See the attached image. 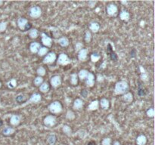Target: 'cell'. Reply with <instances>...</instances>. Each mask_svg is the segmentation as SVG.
<instances>
[{
  "label": "cell",
  "instance_id": "obj_24",
  "mask_svg": "<svg viewBox=\"0 0 155 145\" xmlns=\"http://www.w3.org/2000/svg\"><path fill=\"white\" fill-rule=\"evenodd\" d=\"M133 95L132 93L128 91L127 93L124 94L122 97V99H123V101H125L126 103H131L133 101Z\"/></svg>",
  "mask_w": 155,
  "mask_h": 145
},
{
  "label": "cell",
  "instance_id": "obj_36",
  "mask_svg": "<svg viewBox=\"0 0 155 145\" xmlns=\"http://www.w3.org/2000/svg\"><path fill=\"white\" fill-rule=\"evenodd\" d=\"M138 95L140 97H143L144 95H145V90L141 83H139V86H138Z\"/></svg>",
  "mask_w": 155,
  "mask_h": 145
},
{
  "label": "cell",
  "instance_id": "obj_20",
  "mask_svg": "<svg viewBox=\"0 0 155 145\" xmlns=\"http://www.w3.org/2000/svg\"><path fill=\"white\" fill-rule=\"evenodd\" d=\"M99 108V100H92L90 104H88V110L90 111H95L97 110Z\"/></svg>",
  "mask_w": 155,
  "mask_h": 145
},
{
  "label": "cell",
  "instance_id": "obj_45",
  "mask_svg": "<svg viewBox=\"0 0 155 145\" xmlns=\"http://www.w3.org/2000/svg\"><path fill=\"white\" fill-rule=\"evenodd\" d=\"M101 145H111V139L110 138H105L101 141Z\"/></svg>",
  "mask_w": 155,
  "mask_h": 145
},
{
  "label": "cell",
  "instance_id": "obj_16",
  "mask_svg": "<svg viewBox=\"0 0 155 145\" xmlns=\"http://www.w3.org/2000/svg\"><path fill=\"white\" fill-rule=\"evenodd\" d=\"M84 105V102L83 100L80 98H76V100L74 101V105H73V108L76 110H79L83 108Z\"/></svg>",
  "mask_w": 155,
  "mask_h": 145
},
{
  "label": "cell",
  "instance_id": "obj_54",
  "mask_svg": "<svg viewBox=\"0 0 155 145\" xmlns=\"http://www.w3.org/2000/svg\"><path fill=\"white\" fill-rule=\"evenodd\" d=\"M92 142H90V143L88 144V145H92Z\"/></svg>",
  "mask_w": 155,
  "mask_h": 145
},
{
  "label": "cell",
  "instance_id": "obj_48",
  "mask_svg": "<svg viewBox=\"0 0 155 145\" xmlns=\"http://www.w3.org/2000/svg\"><path fill=\"white\" fill-rule=\"evenodd\" d=\"M81 95L83 97H84V98H86L87 95H88V91L87 90H83L81 91Z\"/></svg>",
  "mask_w": 155,
  "mask_h": 145
},
{
  "label": "cell",
  "instance_id": "obj_1",
  "mask_svg": "<svg viewBox=\"0 0 155 145\" xmlns=\"http://www.w3.org/2000/svg\"><path fill=\"white\" fill-rule=\"evenodd\" d=\"M129 89H130L129 83L125 80H121L116 83L114 87V93L117 95H123L128 92Z\"/></svg>",
  "mask_w": 155,
  "mask_h": 145
},
{
  "label": "cell",
  "instance_id": "obj_32",
  "mask_svg": "<svg viewBox=\"0 0 155 145\" xmlns=\"http://www.w3.org/2000/svg\"><path fill=\"white\" fill-rule=\"evenodd\" d=\"M49 53V48H46L45 46H41L40 48L39 49L37 54L40 57H43V56H45L47 54Z\"/></svg>",
  "mask_w": 155,
  "mask_h": 145
},
{
  "label": "cell",
  "instance_id": "obj_12",
  "mask_svg": "<svg viewBox=\"0 0 155 145\" xmlns=\"http://www.w3.org/2000/svg\"><path fill=\"white\" fill-rule=\"evenodd\" d=\"M86 80V85L88 88H92L95 85V76L92 73H88V76H87Z\"/></svg>",
  "mask_w": 155,
  "mask_h": 145
},
{
  "label": "cell",
  "instance_id": "obj_40",
  "mask_svg": "<svg viewBox=\"0 0 155 145\" xmlns=\"http://www.w3.org/2000/svg\"><path fill=\"white\" fill-rule=\"evenodd\" d=\"M8 23L6 21H0V33H3L6 30Z\"/></svg>",
  "mask_w": 155,
  "mask_h": 145
},
{
  "label": "cell",
  "instance_id": "obj_49",
  "mask_svg": "<svg viewBox=\"0 0 155 145\" xmlns=\"http://www.w3.org/2000/svg\"><path fill=\"white\" fill-rule=\"evenodd\" d=\"M105 65H106V63L104 62V63H103V64H102L100 65V69H104V68H105Z\"/></svg>",
  "mask_w": 155,
  "mask_h": 145
},
{
  "label": "cell",
  "instance_id": "obj_39",
  "mask_svg": "<svg viewBox=\"0 0 155 145\" xmlns=\"http://www.w3.org/2000/svg\"><path fill=\"white\" fill-rule=\"evenodd\" d=\"M90 58H91L92 62L96 63L99 61L100 58H101V56H100L98 54H97V53H93V54H91Z\"/></svg>",
  "mask_w": 155,
  "mask_h": 145
},
{
  "label": "cell",
  "instance_id": "obj_37",
  "mask_svg": "<svg viewBox=\"0 0 155 145\" xmlns=\"http://www.w3.org/2000/svg\"><path fill=\"white\" fill-rule=\"evenodd\" d=\"M92 33L89 30H86L85 33V37H84V40H85V42L87 43H89L91 41H92Z\"/></svg>",
  "mask_w": 155,
  "mask_h": 145
},
{
  "label": "cell",
  "instance_id": "obj_15",
  "mask_svg": "<svg viewBox=\"0 0 155 145\" xmlns=\"http://www.w3.org/2000/svg\"><path fill=\"white\" fill-rule=\"evenodd\" d=\"M40 47H41L40 43L37 42H31L30 45V50L33 54H37Z\"/></svg>",
  "mask_w": 155,
  "mask_h": 145
},
{
  "label": "cell",
  "instance_id": "obj_17",
  "mask_svg": "<svg viewBox=\"0 0 155 145\" xmlns=\"http://www.w3.org/2000/svg\"><path fill=\"white\" fill-rule=\"evenodd\" d=\"M120 20L123 21L125 22H127L130 21V14L129 11H127L125 9H123L120 13Z\"/></svg>",
  "mask_w": 155,
  "mask_h": 145
},
{
  "label": "cell",
  "instance_id": "obj_42",
  "mask_svg": "<svg viewBox=\"0 0 155 145\" xmlns=\"http://www.w3.org/2000/svg\"><path fill=\"white\" fill-rule=\"evenodd\" d=\"M26 100H27V98L23 95H19L16 98V101L18 103H23Z\"/></svg>",
  "mask_w": 155,
  "mask_h": 145
},
{
  "label": "cell",
  "instance_id": "obj_18",
  "mask_svg": "<svg viewBox=\"0 0 155 145\" xmlns=\"http://www.w3.org/2000/svg\"><path fill=\"white\" fill-rule=\"evenodd\" d=\"M139 70H140V78L141 79L142 81H144V82H147V81H148V78H149V76H148V73H147V71L145 70V69L142 66H139Z\"/></svg>",
  "mask_w": 155,
  "mask_h": 145
},
{
  "label": "cell",
  "instance_id": "obj_28",
  "mask_svg": "<svg viewBox=\"0 0 155 145\" xmlns=\"http://www.w3.org/2000/svg\"><path fill=\"white\" fill-rule=\"evenodd\" d=\"M40 90L42 93H47V92H49V90H50V85L49 84V83H47V82H44V83L40 86Z\"/></svg>",
  "mask_w": 155,
  "mask_h": 145
},
{
  "label": "cell",
  "instance_id": "obj_38",
  "mask_svg": "<svg viewBox=\"0 0 155 145\" xmlns=\"http://www.w3.org/2000/svg\"><path fill=\"white\" fill-rule=\"evenodd\" d=\"M7 86L9 88H14L17 86V80L15 79H11L7 83Z\"/></svg>",
  "mask_w": 155,
  "mask_h": 145
},
{
  "label": "cell",
  "instance_id": "obj_30",
  "mask_svg": "<svg viewBox=\"0 0 155 145\" xmlns=\"http://www.w3.org/2000/svg\"><path fill=\"white\" fill-rule=\"evenodd\" d=\"M62 131H63V132L67 136L70 137L72 135V133H73L72 129H71V128H70L68 125H63V127H62Z\"/></svg>",
  "mask_w": 155,
  "mask_h": 145
},
{
  "label": "cell",
  "instance_id": "obj_47",
  "mask_svg": "<svg viewBox=\"0 0 155 145\" xmlns=\"http://www.w3.org/2000/svg\"><path fill=\"white\" fill-rule=\"evenodd\" d=\"M104 80H105V78L101 74H98L97 76V81L98 83H102V82H104Z\"/></svg>",
  "mask_w": 155,
  "mask_h": 145
},
{
  "label": "cell",
  "instance_id": "obj_33",
  "mask_svg": "<svg viewBox=\"0 0 155 145\" xmlns=\"http://www.w3.org/2000/svg\"><path fill=\"white\" fill-rule=\"evenodd\" d=\"M36 74H37L38 76L42 77L44 76H45V74H46V70L44 68L43 66H40V67H38L37 70H36Z\"/></svg>",
  "mask_w": 155,
  "mask_h": 145
},
{
  "label": "cell",
  "instance_id": "obj_2",
  "mask_svg": "<svg viewBox=\"0 0 155 145\" xmlns=\"http://www.w3.org/2000/svg\"><path fill=\"white\" fill-rule=\"evenodd\" d=\"M48 109L52 114H59L63 110V106L60 101L54 100L49 104Z\"/></svg>",
  "mask_w": 155,
  "mask_h": 145
},
{
  "label": "cell",
  "instance_id": "obj_21",
  "mask_svg": "<svg viewBox=\"0 0 155 145\" xmlns=\"http://www.w3.org/2000/svg\"><path fill=\"white\" fill-rule=\"evenodd\" d=\"M15 132V129L13 127H10V126H7L5 127L2 130V134L5 136H11Z\"/></svg>",
  "mask_w": 155,
  "mask_h": 145
},
{
  "label": "cell",
  "instance_id": "obj_52",
  "mask_svg": "<svg viewBox=\"0 0 155 145\" xmlns=\"http://www.w3.org/2000/svg\"><path fill=\"white\" fill-rule=\"evenodd\" d=\"M2 125H3V122L2 120H0V127H2Z\"/></svg>",
  "mask_w": 155,
  "mask_h": 145
},
{
  "label": "cell",
  "instance_id": "obj_10",
  "mask_svg": "<svg viewBox=\"0 0 155 145\" xmlns=\"http://www.w3.org/2000/svg\"><path fill=\"white\" fill-rule=\"evenodd\" d=\"M42 100V95L39 93H34L33 94L30 96V99L27 101L24 105L29 104H38Z\"/></svg>",
  "mask_w": 155,
  "mask_h": 145
},
{
  "label": "cell",
  "instance_id": "obj_22",
  "mask_svg": "<svg viewBox=\"0 0 155 145\" xmlns=\"http://www.w3.org/2000/svg\"><path fill=\"white\" fill-rule=\"evenodd\" d=\"M99 105L103 110H108L110 108V101L108 99L103 98L99 100Z\"/></svg>",
  "mask_w": 155,
  "mask_h": 145
},
{
  "label": "cell",
  "instance_id": "obj_43",
  "mask_svg": "<svg viewBox=\"0 0 155 145\" xmlns=\"http://www.w3.org/2000/svg\"><path fill=\"white\" fill-rule=\"evenodd\" d=\"M77 134L79 138L83 139V138H86V136L87 135V132L86 130H84V129H80V130L77 132Z\"/></svg>",
  "mask_w": 155,
  "mask_h": 145
},
{
  "label": "cell",
  "instance_id": "obj_46",
  "mask_svg": "<svg viewBox=\"0 0 155 145\" xmlns=\"http://www.w3.org/2000/svg\"><path fill=\"white\" fill-rule=\"evenodd\" d=\"M97 2L96 1H88V7L91 8H93L94 7H96Z\"/></svg>",
  "mask_w": 155,
  "mask_h": 145
},
{
  "label": "cell",
  "instance_id": "obj_50",
  "mask_svg": "<svg viewBox=\"0 0 155 145\" xmlns=\"http://www.w3.org/2000/svg\"><path fill=\"white\" fill-rule=\"evenodd\" d=\"M113 145H121V144H120V143L119 141H116L114 142Z\"/></svg>",
  "mask_w": 155,
  "mask_h": 145
},
{
  "label": "cell",
  "instance_id": "obj_6",
  "mask_svg": "<svg viewBox=\"0 0 155 145\" xmlns=\"http://www.w3.org/2000/svg\"><path fill=\"white\" fill-rule=\"evenodd\" d=\"M56 60H57V55H56V54L54 52H49V53L44 57L42 62H43L45 64H53Z\"/></svg>",
  "mask_w": 155,
  "mask_h": 145
},
{
  "label": "cell",
  "instance_id": "obj_25",
  "mask_svg": "<svg viewBox=\"0 0 155 145\" xmlns=\"http://www.w3.org/2000/svg\"><path fill=\"white\" fill-rule=\"evenodd\" d=\"M58 43L62 47H67L70 44L68 38L63 36V37H60L58 40Z\"/></svg>",
  "mask_w": 155,
  "mask_h": 145
},
{
  "label": "cell",
  "instance_id": "obj_3",
  "mask_svg": "<svg viewBox=\"0 0 155 145\" xmlns=\"http://www.w3.org/2000/svg\"><path fill=\"white\" fill-rule=\"evenodd\" d=\"M70 63H71V59L65 53L60 54L58 59H57V64L61 66H67V65L70 64Z\"/></svg>",
  "mask_w": 155,
  "mask_h": 145
},
{
  "label": "cell",
  "instance_id": "obj_13",
  "mask_svg": "<svg viewBox=\"0 0 155 145\" xmlns=\"http://www.w3.org/2000/svg\"><path fill=\"white\" fill-rule=\"evenodd\" d=\"M21 121V118L19 115L13 114L11 116L10 118V124L13 126H18L20 125Z\"/></svg>",
  "mask_w": 155,
  "mask_h": 145
},
{
  "label": "cell",
  "instance_id": "obj_7",
  "mask_svg": "<svg viewBox=\"0 0 155 145\" xmlns=\"http://www.w3.org/2000/svg\"><path fill=\"white\" fill-rule=\"evenodd\" d=\"M41 42L43 44V45L46 48H50L52 45V39L46 35L45 33H41Z\"/></svg>",
  "mask_w": 155,
  "mask_h": 145
},
{
  "label": "cell",
  "instance_id": "obj_8",
  "mask_svg": "<svg viewBox=\"0 0 155 145\" xmlns=\"http://www.w3.org/2000/svg\"><path fill=\"white\" fill-rule=\"evenodd\" d=\"M106 11L107 14H108L109 16L114 17L115 16L116 14H117V12H118V8H117V6H116L115 4L110 3L107 6Z\"/></svg>",
  "mask_w": 155,
  "mask_h": 145
},
{
  "label": "cell",
  "instance_id": "obj_55",
  "mask_svg": "<svg viewBox=\"0 0 155 145\" xmlns=\"http://www.w3.org/2000/svg\"><path fill=\"white\" fill-rule=\"evenodd\" d=\"M1 87H2V83H0V88H1Z\"/></svg>",
  "mask_w": 155,
  "mask_h": 145
},
{
  "label": "cell",
  "instance_id": "obj_31",
  "mask_svg": "<svg viewBox=\"0 0 155 145\" xmlns=\"http://www.w3.org/2000/svg\"><path fill=\"white\" fill-rule=\"evenodd\" d=\"M57 141V137L54 134H49L47 138V142L49 145H54Z\"/></svg>",
  "mask_w": 155,
  "mask_h": 145
},
{
  "label": "cell",
  "instance_id": "obj_14",
  "mask_svg": "<svg viewBox=\"0 0 155 145\" xmlns=\"http://www.w3.org/2000/svg\"><path fill=\"white\" fill-rule=\"evenodd\" d=\"M28 23H29L28 20L24 18H19L17 21V24H18V27L23 31L25 30V27Z\"/></svg>",
  "mask_w": 155,
  "mask_h": 145
},
{
  "label": "cell",
  "instance_id": "obj_29",
  "mask_svg": "<svg viewBox=\"0 0 155 145\" xmlns=\"http://www.w3.org/2000/svg\"><path fill=\"white\" fill-rule=\"evenodd\" d=\"M29 36L32 40H36L39 36V31L37 29H30L29 30Z\"/></svg>",
  "mask_w": 155,
  "mask_h": 145
},
{
  "label": "cell",
  "instance_id": "obj_4",
  "mask_svg": "<svg viewBox=\"0 0 155 145\" xmlns=\"http://www.w3.org/2000/svg\"><path fill=\"white\" fill-rule=\"evenodd\" d=\"M42 8L37 6H33L30 8L29 11V15L30 18H33V19H37V18H40L42 15Z\"/></svg>",
  "mask_w": 155,
  "mask_h": 145
},
{
  "label": "cell",
  "instance_id": "obj_34",
  "mask_svg": "<svg viewBox=\"0 0 155 145\" xmlns=\"http://www.w3.org/2000/svg\"><path fill=\"white\" fill-rule=\"evenodd\" d=\"M43 83H44L43 78L41 76H38L35 78L34 81H33V83H34V85L36 86H40Z\"/></svg>",
  "mask_w": 155,
  "mask_h": 145
},
{
  "label": "cell",
  "instance_id": "obj_51",
  "mask_svg": "<svg viewBox=\"0 0 155 145\" xmlns=\"http://www.w3.org/2000/svg\"><path fill=\"white\" fill-rule=\"evenodd\" d=\"M121 3L123 4V5H127V4H128V2H127V1H122Z\"/></svg>",
  "mask_w": 155,
  "mask_h": 145
},
{
  "label": "cell",
  "instance_id": "obj_11",
  "mask_svg": "<svg viewBox=\"0 0 155 145\" xmlns=\"http://www.w3.org/2000/svg\"><path fill=\"white\" fill-rule=\"evenodd\" d=\"M77 57L79 61H81V62L86 61L87 59V57H88V50H87L86 48H83V49H81L79 52H78Z\"/></svg>",
  "mask_w": 155,
  "mask_h": 145
},
{
  "label": "cell",
  "instance_id": "obj_5",
  "mask_svg": "<svg viewBox=\"0 0 155 145\" xmlns=\"http://www.w3.org/2000/svg\"><path fill=\"white\" fill-rule=\"evenodd\" d=\"M43 123L47 127H54L57 124V119L53 115H49L44 118Z\"/></svg>",
  "mask_w": 155,
  "mask_h": 145
},
{
  "label": "cell",
  "instance_id": "obj_35",
  "mask_svg": "<svg viewBox=\"0 0 155 145\" xmlns=\"http://www.w3.org/2000/svg\"><path fill=\"white\" fill-rule=\"evenodd\" d=\"M66 118H67V120H70V121H71V120H75L76 116H75V113H74V111L70 110H67V113H66Z\"/></svg>",
  "mask_w": 155,
  "mask_h": 145
},
{
  "label": "cell",
  "instance_id": "obj_26",
  "mask_svg": "<svg viewBox=\"0 0 155 145\" xmlns=\"http://www.w3.org/2000/svg\"><path fill=\"white\" fill-rule=\"evenodd\" d=\"M79 82V78H78L77 74L74 73V74H70V83L72 86H76Z\"/></svg>",
  "mask_w": 155,
  "mask_h": 145
},
{
  "label": "cell",
  "instance_id": "obj_41",
  "mask_svg": "<svg viewBox=\"0 0 155 145\" xmlns=\"http://www.w3.org/2000/svg\"><path fill=\"white\" fill-rule=\"evenodd\" d=\"M146 114L149 118H154L155 115V111L154 108H151L146 111Z\"/></svg>",
  "mask_w": 155,
  "mask_h": 145
},
{
  "label": "cell",
  "instance_id": "obj_9",
  "mask_svg": "<svg viewBox=\"0 0 155 145\" xmlns=\"http://www.w3.org/2000/svg\"><path fill=\"white\" fill-rule=\"evenodd\" d=\"M62 83V79L61 76L59 75H54L50 79V84L52 86L53 88H56L59 87Z\"/></svg>",
  "mask_w": 155,
  "mask_h": 145
},
{
  "label": "cell",
  "instance_id": "obj_23",
  "mask_svg": "<svg viewBox=\"0 0 155 145\" xmlns=\"http://www.w3.org/2000/svg\"><path fill=\"white\" fill-rule=\"evenodd\" d=\"M147 144V137L144 134H139L136 138V144L145 145Z\"/></svg>",
  "mask_w": 155,
  "mask_h": 145
},
{
  "label": "cell",
  "instance_id": "obj_19",
  "mask_svg": "<svg viewBox=\"0 0 155 145\" xmlns=\"http://www.w3.org/2000/svg\"><path fill=\"white\" fill-rule=\"evenodd\" d=\"M88 27H89V30H90V32L92 31V33H98V31H99L100 30V24L98 22H91L90 23H89V26H88Z\"/></svg>",
  "mask_w": 155,
  "mask_h": 145
},
{
  "label": "cell",
  "instance_id": "obj_27",
  "mask_svg": "<svg viewBox=\"0 0 155 145\" xmlns=\"http://www.w3.org/2000/svg\"><path fill=\"white\" fill-rule=\"evenodd\" d=\"M88 73H89V72L87 70H86V69H83V70H79V72L77 74L78 78H79V79H80V80H85V79H86Z\"/></svg>",
  "mask_w": 155,
  "mask_h": 145
},
{
  "label": "cell",
  "instance_id": "obj_53",
  "mask_svg": "<svg viewBox=\"0 0 155 145\" xmlns=\"http://www.w3.org/2000/svg\"><path fill=\"white\" fill-rule=\"evenodd\" d=\"M3 4H4V2H2V1H0V6H2Z\"/></svg>",
  "mask_w": 155,
  "mask_h": 145
},
{
  "label": "cell",
  "instance_id": "obj_44",
  "mask_svg": "<svg viewBox=\"0 0 155 145\" xmlns=\"http://www.w3.org/2000/svg\"><path fill=\"white\" fill-rule=\"evenodd\" d=\"M83 44L81 42H78L76 43V45H75V51L76 52H79V51L83 49Z\"/></svg>",
  "mask_w": 155,
  "mask_h": 145
}]
</instances>
